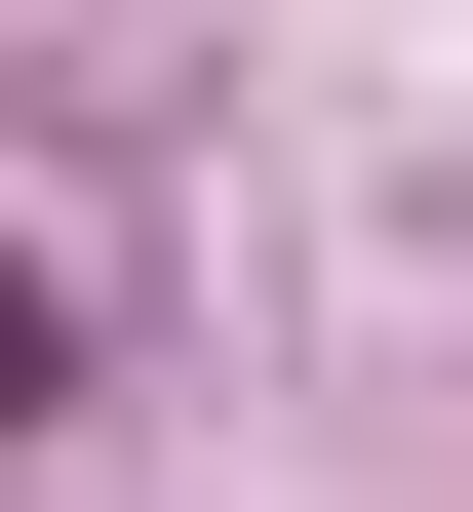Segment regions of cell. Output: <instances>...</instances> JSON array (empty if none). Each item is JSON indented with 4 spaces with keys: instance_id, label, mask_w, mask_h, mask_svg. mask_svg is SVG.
<instances>
[{
    "instance_id": "6da1fadb",
    "label": "cell",
    "mask_w": 473,
    "mask_h": 512,
    "mask_svg": "<svg viewBox=\"0 0 473 512\" xmlns=\"http://www.w3.org/2000/svg\"><path fill=\"white\" fill-rule=\"evenodd\" d=\"M40 394H79V276H40V237H0V434H40Z\"/></svg>"
}]
</instances>
